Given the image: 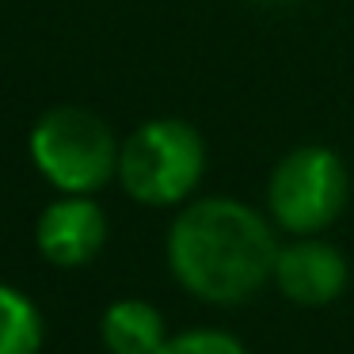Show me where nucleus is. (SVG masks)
I'll return each instance as SVG.
<instances>
[{
    "mask_svg": "<svg viewBox=\"0 0 354 354\" xmlns=\"http://www.w3.org/2000/svg\"><path fill=\"white\" fill-rule=\"evenodd\" d=\"M278 229L240 198L209 194L176 214L168 229V270L194 301L244 305L270 286L278 259Z\"/></svg>",
    "mask_w": 354,
    "mask_h": 354,
    "instance_id": "f257e3e1",
    "label": "nucleus"
},
{
    "mask_svg": "<svg viewBox=\"0 0 354 354\" xmlns=\"http://www.w3.org/2000/svg\"><path fill=\"white\" fill-rule=\"evenodd\" d=\"M206 176V141L187 118H149L118 153V183L141 206H183Z\"/></svg>",
    "mask_w": 354,
    "mask_h": 354,
    "instance_id": "f03ea898",
    "label": "nucleus"
},
{
    "mask_svg": "<svg viewBox=\"0 0 354 354\" xmlns=\"http://www.w3.org/2000/svg\"><path fill=\"white\" fill-rule=\"evenodd\" d=\"M118 153L111 126L84 107H54L31 130V160L46 183L62 194H95L118 176Z\"/></svg>",
    "mask_w": 354,
    "mask_h": 354,
    "instance_id": "7ed1b4c3",
    "label": "nucleus"
},
{
    "mask_svg": "<svg viewBox=\"0 0 354 354\" xmlns=\"http://www.w3.org/2000/svg\"><path fill=\"white\" fill-rule=\"evenodd\" d=\"M351 194V176L335 149L297 145L270 168L267 179V217L278 232L320 236L339 221Z\"/></svg>",
    "mask_w": 354,
    "mask_h": 354,
    "instance_id": "20e7f679",
    "label": "nucleus"
},
{
    "mask_svg": "<svg viewBox=\"0 0 354 354\" xmlns=\"http://www.w3.org/2000/svg\"><path fill=\"white\" fill-rule=\"evenodd\" d=\"M346 282H351L346 255L339 252L335 244H328V240L293 236L290 244L278 248L270 286H274L286 301H293V305L324 308V305L343 297Z\"/></svg>",
    "mask_w": 354,
    "mask_h": 354,
    "instance_id": "39448f33",
    "label": "nucleus"
},
{
    "mask_svg": "<svg viewBox=\"0 0 354 354\" xmlns=\"http://www.w3.org/2000/svg\"><path fill=\"white\" fill-rule=\"evenodd\" d=\"M35 244L54 267H84L107 244V214L92 194H62L39 214Z\"/></svg>",
    "mask_w": 354,
    "mask_h": 354,
    "instance_id": "423d86ee",
    "label": "nucleus"
},
{
    "mask_svg": "<svg viewBox=\"0 0 354 354\" xmlns=\"http://www.w3.org/2000/svg\"><path fill=\"white\" fill-rule=\"evenodd\" d=\"M100 339L111 354H156L168 339V324L156 305L141 297H122L107 305L100 320Z\"/></svg>",
    "mask_w": 354,
    "mask_h": 354,
    "instance_id": "0eeeda50",
    "label": "nucleus"
},
{
    "mask_svg": "<svg viewBox=\"0 0 354 354\" xmlns=\"http://www.w3.org/2000/svg\"><path fill=\"white\" fill-rule=\"evenodd\" d=\"M42 313L24 290L0 282V354H39Z\"/></svg>",
    "mask_w": 354,
    "mask_h": 354,
    "instance_id": "6e6552de",
    "label": "nucleus"
},
{
    "mask_svg": "<svg viewBox=\"0 0 354 354\" xmlns=\"http://www.w3.org/2000/svg\"><path fill=\"white\" fill-rule=\"evenodd\" d=\"M156 354H248V346L221 328H187L164 339Z\"/></svg>",
    "mask_w": 354,
    "mask_h": 354,
    "instance_id": "1a4fd4ad",
    "label": "nucleus"
}]
</instances>
